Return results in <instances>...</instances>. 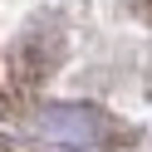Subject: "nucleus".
Returning a JSON list of instances; mask_svg holds the SVG:
<instances>
[{
  "label": "nucleus",
  "mask_w": 152,
  "mask_h": 152,
  "mask_svg": "<svg viewBox=\"0 0 152 152\" xmlns=\"http://www.w3.org/2000/svg\"><path fill=\"white\" fill-rule=\"evenodd\" d=\"M34 128L49 142L83 147V152H108L118 142H132V132L123 123H113L103 108H88V103H49V108H39Z\"/></svg>",
  "instance_id": "nucleus-1"
},
{
  "label": "nucleus",
  "mask_w": 152,
  "mask_h": 152,
  "mask_svg": "<svg viewBox=\"0 0 152 152\" xmlns=\"http://www.w3.org/2000/svg\"><path fill=\"white\" fill-rule=\"evenodd\" d=\"M137 10H142V15H147V20H152V0H137Z\"/></svg>",
  "instance_id": "nucleus-2"
}]
</instances>
